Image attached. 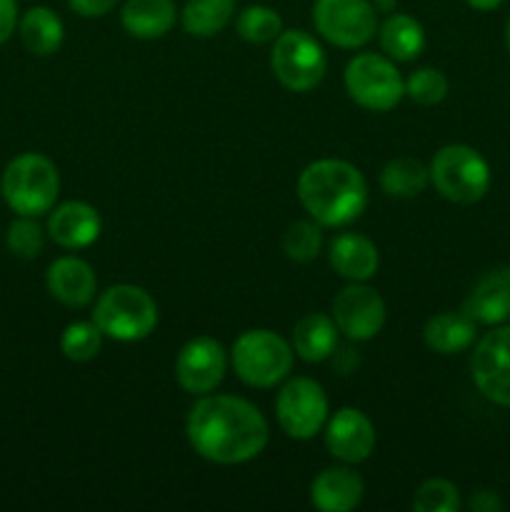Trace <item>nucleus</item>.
<instances>
[{"instance_id":"nucleus-32","label":"nucleus","mask_w":510,"mask_h":512,"mask_svg":"<svg viewBox=\"0 0 510 512\" xmlns=\"http://www.w3.org/2000/svg\"><path fill=\"white\" fill-rule=\"evenodd\" d=\"M405 95L420 105H435L448 95V78L435 68H420L405 80Z\"/></svg>"},{"instance_id":"nucleus-10","label":"nucleus","mask_w":510,"mask_h":512,"mask_svg":"<svg viewBox=\"0 0 510 512\" xmlns=\"http://www.w3.org/2000/svg\"><path fill=\"white\" fill-rule=\"evenodd\" d=\"M275 415L288 438L310 440L328 420V398L310 378H293L275 400Z\"/></svg>"},{"instance_id":"nucleus-2","label":"nucleus","mask_w":510,"mask_h":512,"mask_svg":"<svg viewBox=\"0 0 510 512\" xmlns=\"http://www.w3.org/2000/svg\"><path fill=\"white\" fill-rule=\"evenodd\" d=\"M298 198L315 223L340 228L365 213L368 183L363 173L345 160H315L300 173Z\"/></svg>"},{"instance_id":"nucleus-31","label":"nucleus","mask_w":510,"mask_h":512,"mask_svg":"<svg viewBox=\"0 0 510 512\" xmlns=\"http://www.w3.org/2000/svg\"><path fill=\"white\" fill-rule=\"evenodd\" d=\"M8 250L15 258L33 260L43 253L45 233L30 215H20L13 225L8 228Z\"/></svg>"},{"instance_id":"nucleus-22","label":"nucleus","mask_w":510,"mask_h":512,"mask_svg":"<svg viewBox=\"0 0 510 512\" xmlns=\"http://www.w3.org/2000/svg\"><path fill=\"white\" fill-rule=\"evenodd\" d=\"M18 30L28 53L40 55V58L58 53L60 45H63V20L55 15V10L45 8V5L30 8L20 18Z\"/></svg>"},{"instance_id":"nucleus-13","label":"nucleus","mask_w":510,"mask_h":512,"mask_svg":"<svg viewBox=\"0 0 510 512\" xmlns=\"http://www.w3.org/2000/svg\"><path fill=\"white\" fill-rule=\"evenodd\" d=\"M333 320L350 340H370L383 330L385 303L368 285H348L333 300Z\"/></svg>"},{"instance_id":"nucleus-18","label":"nucleus","mask_w":510,"mask_h":512,"mask_svg":"<svg viewBox=\"0 0 510 512\" xmlns=\"http://www.w3.org/2000/svg\"><path fill=\"white\" fill-rule=\"evenodd\" d=\"M365 485L358 473L348 468H328L310 485V500L323 512L355 510L363 500Z\"/></svg>"},{"instance_id":"nucleus-17","label":"nucleus","mask_w":510,"mask_h":512,"mask_svg":"<svg viewBox=\"0 0 510 512\" xmlns=\"http://www.w3.org/2000/svg\"><path fill=\"white\" fill-rule=\"evenodd\" d=\"M45 283H48L50 295L68 308H83L95 298V290H98L93 268L85 260L70 258V255L50 265Z\"/></svg>"},{"instance_id":"nucleus-24","label":"nucleus","mask_w":510,"mask_h":512,"mask_svg":"<svg viewBox=\"0 0 510 512\" xmlns=\"http://www.w3.org/2000/svg\"><path fill=\"white\" fill-rule=\"evenodd\" d=\"M380 45L385 53L395 60H415L425 48L423 25L415 18L403 13H395L380 25Z\"/></svg>"},{"instance_id":"nucleus-9","label":"nucleus","mask_w":510,"mask_h":512,"mask_svg":"<svg viewBox=\"0 0 510 512\" xmlns=\"http://www.w3.org/2000/svg\"><path fill=\"white\" fill-rule=\"evenodd\" d=\"M313 23L338 48H360L378 33V13L370 0H315Z\"/></svg>"},{"instance_id":"nucleus-14","label":"nucleus","mask_w":510,"mask_h":512,"mask_svg":"<svg viewBox=\"0 0 510 512\" xmlns=\"http://www.w3.org/2000/svg\"><path fill=\"white\" fill-rule=\"evenodd\" d=\"M325 448L343 463H363L375 448V428L360 410L343 408L330 418Z\"/></svg>"},{"instance_id":"nucleus-15","label":"nucleus","mask_w":510,"mask_h":512,"mask_svg":"<svg viewBox=\"0 0 510 512\" xmlns=\"http://www.w3.org/2000/svg\"><path fill=\"white\" fill-rule=\"evenodd\" d=\"M463 313L478 325H500L510 320V265L490 270L473 285Z\"/></svg>"},{"instance_id":"nucleus-26","label":"nucleus","mask_w":510,"mask_h":512,"mask_svg":"<svg viewBox=\"0 0 510 512\" xmlns=\"http://www.w3.org/2000/svg\"><path fill=\"white\" fill-rule=\"evenodd\" d=\"M430 170L415 158H395L380 173V185L390 198H415L428 188Z\"/></svg>"},{"instance_id":"nucleus-12","label":"nucleus","mask_w":510,"mask_h":512,"mask_svg":"<svg viewBox=\"0 0 510 512\" xmlns=\"http://www.w3.org/2000/svg\"><path fill=\"white\" fill-rule=\"evenodd\" d=\"M225 350L213 338H193L180 348L175 358V378L185 393L208 395L223 383Z\"/></svg>"},{"instance_id":"nucleus-11","label":"nucleus","mask_w":510,"mask_h":512,"mask_svg":"<svg viewBox=\"0 0 510 512\" xmlns=\"http://www.w3.org/2000/svg\"><path fill=\"white\" fill-rule=\"evenodd\" d=\"M470 373L490 403L510 408V325L490 330L480 338L470 358Z\"/></svg>"},{"instance_id":"nucleus-36","label":"nucleus","mask_w":510,"mask_h":512,"mask_svg":"<svg viewBox=\"0 0 510 512\" xmlns=\"http://www.w3.org/2000/svg\"><path fill=\"white\" fill-rule=\"evenodd\" d=\"M503 3L505 0H468V5H473L475 10H495Z\"/></svg>"},{"instance_id":"nucleus-28","label":"nucleus","mask_w":510,"mask_h":512,"mask_svg":"<svg viewBox=\"0 0 510 512\" xmlns=\"http://www.w3.org/2000/svg\"><path fill=\"white\" fill-rule=\"evenodd\" d=\"M103 345V333L95 323H73L63 330L60 338V350L73 363H88L100 353Z\"/></svg>"},{"instance_id":"nucleus-19","label":"nucleus","mask_w":510,"mask_h":512,"mask_svg":"<svg viewBox=\"0 0 510 512\" xmlns=\"http://www.w3.org/2000/svg\"><path fill=\"white\" fill-rule=\"evenodd\" d=\"M330 265L343 278L353 280V283H363V280L375 275L380 265V255L373 240H368L365 235L343 233L330 243Z\"/></svg>"},{"instance_id":"nucleus-25","label":"nucleus","mask_w":510,"mask_h":512,"mask_svg":"<svg viewBox=\"0 0 510 512\" xmlns=\"http://www.w3.org/2000/svg\"><path fill=\"white\" fill-rule=\"evenodd\" d=\"M235 13V0H188L183 8L185 33L195 38H213L230 23Z\"/></svg>"},{"instance_id":"nucleus-27","label":"nucleus","mask_w":510,"mask_h":512,"mask_svg":"<svg viewBox=\"0 0 510 512\" xmlns=\"http://www.w3.org/2000/svg\"><path fill=\"white\" fill-rule=\"evenodd\" d=\"M238 33L240 38L248 43H275L280 33H283V18L275 13L268 5H250L238 15Z\"/></svg>"},{"instance_id":"nucleus-21","label":"nucleus","mask_w":510,"mask_h":512,"mask_svg":"<svg viewBox=\"0 0 510 512\" xmlns=\"http://www.w3.org/2000/svg\"><path fill=\"white\" fill-rule=\"evenodd\" d=\"M478 323L465 313H440L425 323L423 338L430 350L440 355L463 353L475 343Z\"/></svg>"},{"instance_id":"nucleus-7","label":"nucleus","mask_w":510,"mask_h":512,"mask_svg":"<svg viewBox=\"0 0 510 512\" xmlns=\"http://www.w3.org/2000/svg\"><path fill=\"white\" fill-rule=\"evenodd\" d=\"M348 95L365 110L385 113L403 100L405 83L395 65L378 53H360L345 68Z\"/></svg>"},{"instance_id":"nucleus-23","label":"nucleus","mask_w":510,"mask_h":512,"mask_svg":"<svg viewBox=\"0 0 510 512\" xmlns=\"http://www.w3.org/2000/svg\"><path fill=\"white\" fill-rule=\"evenodd\" d=\"M293 348L305 363H320L338 348V325L328 315L310 313L295 325Z\"/></svg>"},{"instance_id":"nucleus-33","label":"nucleus","mask_w":510,"mask_h":512,"mask_svg":"<svg viewBox=\"0 0 510 512\" xmlns=\"http://www.w3.org/2000/svg\"><path fill=\"white\" fill-rule=\"evenodd\" d=\"M68 3L83 18H100V15L110 13L118 0H68Z\"/></svg>"},{"instance_id":"nucleus-34","label":"nucleus","mask_w":510,"mask_h":512,"mask_svg":"<svg viewBox=\"0 0 510 512\" xmlns=\"http://www.w3.org/2000/svg\"><path fill=\"white\" fill-rule=\"evenodd\" d=\"M18 25V0H0V43L15 33Z\"/></svg>"},{"instance_id":"nucleus-16","label":"nucleus","mask_w":510,"mask_h":512,"mask_svg":"<svg viewBox=\"0 0 510 512\" xmlns=\"http://www.w3.org/2000/svg\"><path fill=\"white\" fill-rule=\"evenodd\" d=\"M48 235L60 248H88L100 235L98 210L83 200H70V203L58 205L48 218Z\"/></svg>"},{"instance_id":"nucleus-35","label":"nucleus","mask_w":510,"mask_h":512,"mask_svg":"<svg viewBox=\"0 0 510 512\" xmlns=\"http://www.w3.org/2000/svg\"><path fill=\"white\" fill-rule=\"evenodd\" d=\"M468 508L473 512H498L503 510V500L493 493V490H478L473 498L468 500Z\"/></svg>"},{"instance_id":"nucleus-5","label":"nucleus","mask_w":510,"mask_h":512,"mask_svg":"<svg viewBox=\"0 0 510 512\" xmlns=\"http://www.w3.org/2000/svg\"><path fill=\"white\" fill-rule=\"evenodd\" d=\"M430 180L445 200L458 205L478 203L490 188V168L470 145H445L430 163Z\"/></svg>"},{"instance_id":"nucleus-1","label":"nucleus","mask_w":510,"mask_h":512,"mask_svg":"<svg viewBox=\"0 0 510 512\" xmlns=\"http://www.w3.org/2000/svg\"><path fill=\"white\" fill-rule=\"evenodd\" d=\"M185 433L200 458L218 465L248 463L268 445L263 413L233 395H203L190 408Z\"/></svg>"},{"instance_id":"nucleus-20","label":"nucleus","mask_w":510,"mask_h":512,"mask_svg":"<svg viewBox=\"0 0 510 512\" xmlns=\"http://www.w3.org/2000/svg\"><path fill=\"white\" fill-rule=\"evenodd\" d=\"M175 18L178 10L173 0H128L120 13L123 28L140 40L163 38L175 25Z\"/></svg>"},{"instance_id":"nucleus-4","label":"nucleus","mask_w":510,"mask_h":512,"mask_svg":"<svg viewBox=\"0 0 510 512\" xmlns=\"http://www.w3.org/2000/svg\"><path fill=\"white\" fill-rule=\"evenodd\" d=\"M93 323L105 338L133 343L148 338L158 325V305L135 285H113L95 303Z\"/></svg>"},{"instance_id":"nucleus-30","label":"nucleus","mask_w":510,"mask_h":512,"mask_svg":"<svg viewBox=\"0 0 510 512\" xmlns=\"http://www.w3.org/2000/svg\"><path fill=\"white\" fill-rule=\"evenodd\" d=\"M460 495L458 488L448 480H425L413 498L415 512H458Z\"/></svg>"},{"instance_id":"nucleus-3","label":"nucleus","mask_w":510,"mask_h":512,"mask_svg":"<svg viewBox=\"0 0 510 512\" xmlns=\"http://www.w3.org/2000/svg\"><path fill=\"white\" fill-rule=\"evenodd\" d=\"M0 190L10 208L18 215L50 213L60 193V175L53 160L40 153H23L13 158L5 168Z\"/></svg>"},{"instance_id":"nucleus-37","label":"nucleus","mask_w":510,"mask_h":512,"mask_svg":"<svg viewBox=\"0 0 510 512\" xmlns=\"http://www.w3.org/2000/svg\"><path fill=\"white\" fill-rule=\"evenodd\" d=\"M505 43H508V50H510V20H508V28H505Z\"/></svg>"},{"instance_id":"nucleus-29","label":"nucleus","mask_w":510,"mask_h":512,"mask_svg":"<svg viewBox=\"0 0 510 512\" xmlns=\"http://www.w3.org/2000/svg\"><path fill=\"white\" fill-rule=\"evenodd\" d=\"M320 248H323V235L315 223H293L283 235V250L290 260L295 263H310L318 258Z\"/></svg>"},{"instance_id":"nucleus-6","label":"nucleus","mask_w":510,"mask_h":512,"mask_svg":"<svg viewBox=\"0 0 510 512\" xmlns=\"http://www.w3.org/2000/svg\"><path fill=\"white\" fill-rule=\"evenodd\" d=\"M233 368L250 388H273L293 368V348L273 330H248L233 345Z\"/></svg>"},{"instance_id":"nucleus-8","label":"nucleus","mask_w":510,"mask_h":512,"mask_svg":"<svg viewBox=\"0 0 510 512\" xmlns=\"http://www.w3.org/2000/svg\"><path fill=\"white\" fill-rule=\"evenodd\" d=\"M270 65L280 83L295 93H308L325 75V53L303 30H283L275 38Z\"/></svg>"}]
</instances>
